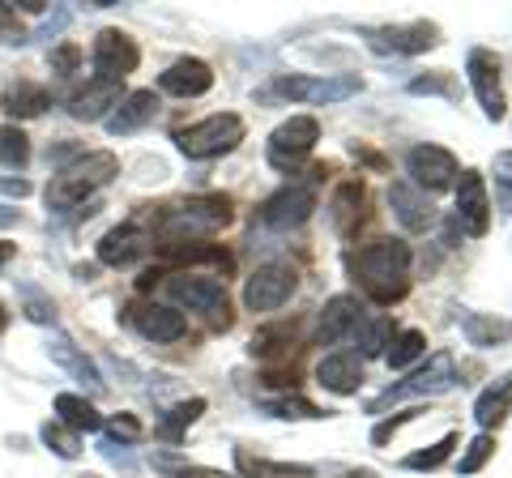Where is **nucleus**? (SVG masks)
<instances>
[{
	"instance_id": "obj_1",
	"label": "nucleus",
	"mask_w": 512,
	"mask_h": 478,
	"mask_svg": "<svg viewBox=\"0 0 512 478\" xmlns=\"http://www.w3.org/2000/svg\"><path fill=\"white\" fill-rule=\"evenodd\" d=\"M346 269L372 304L389 308L410 291V244L406 239H372L350 252Z\"/></svg>"
},
{
	"instance_id": "obj_2",
	"label": "nucleus",
	"mask_w": 512,
	"mask_h": 478,
	"mask_svg": "<svg viewBox=\"0 0 512 478\" xmlns=\"http://www.w3.org/2000/svg\"><path fill=\"white\" fill-rule=\"evenodd\" d=\"M120 171V158L111 150H94V154H82L77 163L60 167L52 175V184H47V210H73V205H82L90 193H99L103 184H111V175Z\"/></svg>"
},
{
	"instance_id": "obj_3",
	"label": "nucleus",
	"mask_w": 512,
	"mask_h": 478,
	"mask_svg": "<svg viewBox=\"0 0 512 478\" xmlns=\"http://www.w3.org/2000/svg\"><path fill=\"white\" fill-rule=\"evenodd\" d=\"M158 278H163L167 299H175L180 308L197 312V316H210V325L218 333H227L235 325L227 286H222L218 278H205V274H158Z\"/></svg>"
},
{
	"instance_id": "obj_4",
	"label": "nucleus",
	"mask_w": 512,
	"mask_h": 478,
	"mask_svg": "<svg viewBox=\"0 0 512 478\" xmlns=\"http://www.w3.org/2000/svg\"><path fill=\"white\" fill-rule=\"evenodd\" d=\"M244 120L235 111H218V116H205L197 124L175 133V146H180L188 158H218V154H231L239 141H244Z\"/></svg>"
},
{
	"instance_id": "obj_5",
	"label": "nucleus",
	"mask_w": 512,
	"mask_h": 478,
	"mask_svg": "<svg viewBox=\"0 0 512 478\" xmlns=\"http://www.w3.org/2000/svg\"><path fill=\"white\" fill-rule=\"evenodd\" d=\"M457 385V363L448 350H436V355L427 359V368H419L410 380H402V385H393L389 393H380L372 406V414H380L384 406H393V402H406V397H436V393H448Z\"/></svg>"
},
{
	"instance_id": "obj_6",
	"label": "nucleus",
	"mask_w": 512,
	"mask_h": 478,
	"mask_svg": "<svg viewBox=\"0 0 512 478\" xmlns=\"http://www.w3.org/2000/svg\"><path fill=\"white\" fill-rule=\"evenodd\" d=\"M295 291H299V269L291 261H265L244 286V308L248 312H278Z\"/></svg>"
},
{
	"instance_id": "obj_7",
	"label": "nucleus",
	"mask_w": 512,
	"mask_h": 478,
	"mask_svg": "<svg viewBox=\"0 0 512 478\" xmlns=\"http://www.w3.org/2000/svg\"><path fill=\"white\" fill-rule=\"evenodd\" d=\"M90 60H94V73H99V82L120 86L124 77L141 65V47H137L133 39H128L124 30L107 26V30H99V39H94Z\"/></svg>"
},
{
	"instance_id": "obj_8",
	"label": "nucleus",
	"mask_w": 512,
	"mask_h": 478,
	"mask_svg": "<svg viewBox=\"0 0 512 478\" xmlns=\"http://www.w3.org/2000/svg\"><path fill=\"white\" fill-rule=\"evenodd\" d=\"M316 141H320V124L312 116H291L286 124H278L274 137H269V163L278 171H295L303 158L312 154Z\"/></svg>"
},
{
	"instance_id": "obj_9",
	"label": "nucleus",
	"mask_w": 512,
	"mask_h": 478,
	"mask_svg": "<svg viewBox=\"0 0 512 478\" xmlns=\"http://www.w3.org/2000/svg\"><path fill=\"white\" fill-rule=\"evenodd\" d=\"M359 77H278L274 94L291 103H342L350 94H359Z\"/></svg>"
},
{
	"instance_id": "obj_10",
	"label": "nucleus",
	"mask_w": 512,
	"mask_h": 478,
	"mask_svg": "<svg viewBox=\"0 0 512 478\" xmlns=\"http://www.w3.org/2000/svg\"><path fill=\"white\" fill-rule=\"evenodd\" d=\"M406 171L414 175V184L423 188V193H444V188L457 184V158L448 154L444 146H414L406 154Z\"/></svg>"
},
{
	"instance_id": "obj_11",
	"label": "nucleus",
	"mask_w": 512,
	"mask_h": 478,
	"mask_svg": "<svg viewBox=\"0 0 512 478\" xmlns=\"http://www.w3.org/2000/svg\"><path fill=\"white\" fill-rule=\"evenodd\" d=\"M312 210H316V188L312 184H286L261 205V222L265 227H278V231H291L299 222H308Z\"/></svg>"
},
{
	"instance_id": "obj_12",
	"label": "nucleus",
	"mask_w": 512,
	"mask_h": 478,
	"mask_svg": "<svg viewBox=\"0 0 512 478\" xmlns=\"http://www.w3.org/2000/svg\"><path fill=\"white\" fill-rule=\"evenodd\" d=\"M466 73H470V86L478 94V103H483L487 120H504V86H500V56L487 52V47H474L470 60H466Z\"/></svg>"
},
{
	"instance_id": "obj_13",
	"label": "nucleus",
	"mask_w": 512,
	"mask_h": 478,
	"mask_svg": "<svg viewBox=\"0 0 512 478\" xmlns=\"http://www.w3.org/2000/svg\"><path fill=\"white\" fill-rule=\"evenodd\" d=\"M376 52H397V56H419L427 47L440 43V26L436 22H406V26H376L367 30Z\"/></svg>"
},
{
	"instance_id": "obj_14",
	"label": "nucleus",
	"mask_w": 512,
	"mask_h": 478,
	"mask_svg": "<svg viewBox=\"0 0 512 478\" xmlns=\"http://www.w3.org/2000/svg\"><path fill=\"white\" fill-rule=\"evenodd\" d=\"M124 321L133 325L141 338H150V342H180L184 333H188L184 312H175L167 304H128L124 308Z\"/></svg>"
},
{
	"instance_id": "obj_15",
	"label": "nucleus",
	"mask_w": 512,
	"mask_h": 478,
	"mask_svg": "<svg viewBox=\"0 0 512 478\" xmlns=\"http://www.w3.org/2000/svg\"><path fill=\"white\" fill-rule=\"evenodd\" d=\"M146 252H154V235L146 231V222H141V218L124 222V227L107 231V235L99 239V261H103V265H116V269L141 261Z\"/></svg>"
},
{
	"instance_id": "obj_16",
	"label": "nucleus",
	"mask_w": 512,
	"mask_h": 478,
	"mask_svg": "<svg viewBox=\"0 0 512 478\" xmlns=\"http://www.w3.org/2000/svg\"><path fill=\"white\" fill-rule=\"evenodd\" d=\"M457 222L474 239H483L491 227V201H487V180L478 171H461L457 180Z\"/></svg>"
},
{
	"instance_id": "obj_17",
	"label": "nucleus",
	"mask_w": 512,
	"mask_h": 478,
	"mask_svg": "<svg viewBox=\"0 0 512 478\" xmlns=\"http://www.w3.org/2000/svg\"><path fill=\"white\" fill-rule=\"evenodd\" d=\"M158 86H163V94H175V99H201L214 86V69L197 56H184L158 77Z\"/></svg>"
},
{
	"instance_id": "obj_18",
	"label": "nucleus",
	"mask_w": 512,
	"mask_h": 478,
	"mask_svg": "<svg viewBox=\"0 0 512 478\" xmlns=\"http://www.w3.org/2000/svg\"><path fill=\"white\" fill-rule=\"evenodd\" d=\"M363 321V308H359V299L355 295H333L325 312H320V325H316V342L320 346H333V342H342L350 338V333L359 329Z\"/></svg>"
},
{
	"instance_id": "obj_19",
	"label": "nucleus",
	"mask_w": 512,
	"mask_h": 478,
	"mask_svg": "<svg viewBox=\"0 0 512 478\" xmlns=\"http://www.w3.org/2000/svg\"><path fill=\"white\" fill-rule=\"evenodd\" d=\"M154 111H158L154 90H133V94H124V99L116 103V111L107 116V133H111V137H128V133L146 129V124L154 120Z\"/></svg>"
},
{
	"instance_id": "obj_20",
	"label": "nucleus",
	"mask_w": 512,
	"mask_h": 478,
	"mask_svg": "<svg viewBox=\"0 0 512 478\" xmlns=\"http://www.w3.org/2000/svg\"><path fill=\"white\" fill-rule=\"evenodd\" d=\"M389 201H393V210H397V218H402L406 231H427L431 222H436V205H431V197L423 193V188L406 184V180H397L389 188Z\"/></svg>"
},
{
	"instance_id": "obj_21",
	"label": "nucleus",
	"mask_w": 512,
	"mask_h": 478,
	"mask_svg": "<svg viewBox=\"0 0 512 478\" xmlns=\"http://www.w3.org/2000/svg\"><path fill=\"white\" fill-rule=\"evenodd\" d=\"M316 380L325 385L329 393H355L363 385V359L355 355V350H338V355H325L316 368Z\"/></svg>"
},
{
	"instance_id": "obj_22",
	"label": "nucleus",
	"mask_w": 512,
	"mask_h": 478,
	"mask_svg": "<svg viewBox=\"0 0 512 478\" xmlns=\"http://www.w3.org/2000/svg\"><path fill=\"white\" fill-rule=\"evenodd\" d=\"M363 205H367V184L363 180H342L338 193L329 201V218L338 235H355L359 222H363Z\"/></svg>"
},
{
	"instance_id": "obj_23",
	"label": "nucleus",
	"mask_w": 512,
	"mask_h": 478,
	"mask_svg": "<svg viewBox=\"0 0 512 478\" xmlns=\"http://www.w3.org/2000/svg\"><path fill=\"white\" fill-rule=\"evenodd\" d=\"M47 107H52V94H47V86H39V82H13L5 94H0V111H5L9 120L43 116Z\"/></svg>"
},
{
	"instance_id": "obj_24",
	"label": "nucleus",
	"mask_w": 512,
	"mask_h": 478,
	"mask_svg": "<svg viewBox=\"0 0 512 478\" xmlns=\"http://www.w3.org/2000/svg\"><path fill=\"white\" fill-rule=\"evenodd\" d=\"M116 103H120V86L94 82L90 90H82V94H73V99H69V116L94 124V120H103V116H107V107H116Z\"/></svg>"
},
{
	"instance_id": "obj_25",
	"label": "nucleus",
	"mask_w": 512,
	"mask_h": 478,
	"mask_svg": "<svg viewBox=\"0 0 512 478\" xmlns=\"http://www.w3.org/2000/svg\"><path fill=\"white\" fill-rule=\"evenodd\" d=\"M295 338H299V325H295V321L265 325V329H256V333H252L248 350H252V355H261V359H291Z\"/></svg>"
},
{
	"instance_id": "obj_26",
	"label": "nucleus",
	"mask_w": 512,
	"mask_h": 478,
	"mask_svg": "<svg viewBox=\"0 0 512 478\" xmlns=\"http://www.w3.org/2000/svg\"><path fill=\"white\" fill-rule=\"evenodd\" d=\"M508 414H512V372L500 380V385H491V389L474 402V419L483 423L487 432H491V427H500Z\"/></svg>"
},
{
	"instance_id": "obj_27",
	"label": "nucleus",
	"mask_w": 512,
	"mask_h": 478,
	"mask_svg": "<svg viewBox=\"0 0 512 478\" xmlns=\"http://www.w3.org/2000/svg\"><path fill=\"white\" fill-rule=\"evenodd\" d=\"M461 333H466L470 346H495L512 338V321H500V316H483V312H466L461 316Z\"/></svg>"
},
{
	"instance_id": "obj_28",
	"label": "nucleus",
	"mask_w": 512,
	"mask_h": 478,
	"mask_svg": "<svg viewBox=\"0 0 512 478\" xmlns=\"http://www.w3.org/2000/svg\"><path fill=\"white\" fill-rule=\"evenodd\" d=\"M56 414H60L64 427H73V432H99L103 427V414L94 410V402H86V397H77V393H60Z\"/></svg>"
},
{
	"instance_id": "obj_29",
	"label": "nucleus",
	"mask_w": 512,
	"mask_h": 478,
	"mask_svg": "<svg viewBox=\"0 0 512 478\" xmlns=\"http://www.w3.org/2000/svg\"><path fill=\"white\" fill-rule=\"evenodd\" d=\"M235 466L244 470V478H316L308 466H286V461H265V457H252L248 449L235 453Z\"/></svg>"
},
{
	"instance_id": "obj_30",
	"label": "nucleus",
	"mask_w": 512,
	"mask_h": 478,
	"mask_svg": "<svg viewBox=\"0 0 512 478\" xmlns=\"http://www.w3.org/2000/svg\"><path fill=\"white\" fill-rule=\"evenodd\" d=\"M52 359L60 363V368H69L77 380H82V385H90V389H103V380H99V372H94V363L82 355V350H77L69 338H52Z\"/></svg>"
},
{
	"instance_id": "obj_31",
	"label": "nucleus",
	"mask_w": 512,
	"mask_h": 478,
	"mask_svg": "<svg viewBox=\"0 0 512 478\" xmlns=\"http://www.w3.org/2000/svg\"><path fill=\"white\" fill-rule=\"evenodd\" d=\"M201 414H205V397H188V402H180V406H171V410H167V419L158 423V436H163L167 444H180L184 432L201 419Z\"/></svg>"
},
{
	"instance_id": "obj_32",
	"label": "nucleus",
	"mask_w": 512,
	"mask_h": 478,
	"mask_svg": "<svg viewBox=\"0 0 512 478\" xmlns=\"http://www.w3.org/2000/svg\"><path fill=\"white\" fill-rule=\"evenodd\" d=\"M427 350V338L419 329H402V333H393V342H389V368L393 372H402V368H410L414 359H419Z\"/></svg>"
},
{
	"instance_id": "obj_33",
	"label": "nucleus",
	"mask_w": 512,
	"mask_h": 478,
	"mask_svg": "<svg viewBox=\"0 0 512 478\" xmlns=\"http://www.w3.org/2000/svg\"><path fill=\"white\" fill-rule=\"evenodd\" d=\"M350 338L359 342L363 355H380V350L393 342V321H389V316H372V321H359V329L350 333Z\"/></svg>"
},
{
	"instance_id": "obj_34",
	"label": "nucleus",
	"mask_w": 512,
	"mask_h": 478,
	"mask_svg": "<svg viewBox=\"0 0 512 478\" xmlns=\"http://www.w3.org/2000/svg\"><path fill=\"white\" fill-rule=\"evenodd\" d=\"M0 163L13 167V171H22L30 163V137L22 129H0Z\"/></svg>"
},
{
	"instance_id": "obj_35",
	"label": "nucleus",
	"mask_w": 512,
	"mask_h": 478,
	"mask_svg": "<svg viewBox=\"0 0 512 478\" xmlns=\"http://www.w3.org/2000/svg\"><path fill=\"white\" fill-rule=\"evenodd\" d=\"M39 436H43V444L56 457H77V453H82V440H77V432H73V427H64L60 419H47Z\"/></svg>"
},
{
	"instance_id": "obj_36",
	"label": "nucleus",
	"mask_w": 512,
	"mask_h": 478,
	"mask_svg": "<svg viewBox=\"0 0 512 478\" xmlns=\"http://www.w3.org/2000/svg\"><path fill=\"white\" fill-rule=\"evenodd\" d=\"M265 414H274V419H320V410L299 393H282L274 402H265Z\"/></svg>"
},
{
	"instance_id": "obj_37",
	"label": "nucleus",
	"mask_w": 512,
	"mask_h": 478,
	"mask_svg": "<svg viewBox=\"0 0 512 478\" xmlns=\"http://www.w3.org/2000/svg\"><path fill=\"white\" fill-rule=\"evenodd\" d=\"M453 449H457V436L448 432L440 444H431V449H423V453H410V457L402 461V466H406V470H440Z\"/></svg>"
},
{
	"instance_id": "obj_38",
	"label": "nucleus",
	"mask_w": 512,
	"mask_h": 478,
	"mask_svg": "<svg viewBox=\"0 0 512 478\" xmlns=\"http://www.w3.org/2000/svg\"><path fill=\"white\" fill-rule=\"evenodd\" d=\"M491 457H495V436L483 432V436H474V440H470V449H466V457H461V466H457V470H461V474H478Z\"/></svg>"
},
{
	"instance_id": "obj_39",
	"label": "nucleus",
	"mask_w": 512,
	"mask_h": 478,
	"mask_svg": "<svg viewBox=\"0 0 512 478\" xmlns=\"http://www.w3.org/2000/svg\"><path fill=\"white\" fill-rule=\"evenodd\" d=\"M495 197H500V210L512 214V154L495 158Z\"/></svg>"
},
{
	"instance_id": "obj_40",
	"label": "nucleus",
	"mask_w": 512,
	"mask_h": 478,
	"mask_svg": "<svg viewBox=\"0 0 512 478\" xmlns=\"http://www.w3.org/2000/svg\"><path fill=\"white\" fill-rule=\"evenodd\" d=\"M107 440L111 444H137L141 440V423L133 414H116V419H107Z\"/></svg>"
},
{
	"instance_id": "obj_41",
	"label": "nucleus",
	"mask_w": 512,
	"mask_h": 478,
	"mask_svg": "<svg viewBox=\"0 0 512 478\" xmlns=\"http://www.w3.org/2000/svg\"><path fill=\"white\" fill-rule=\"evenodd\" d=\"M410 94H444V99H457V86L448 73H431V77H414Z\"/></svg>"
},
{
	"instance_id": "obj_42",
	"label": "nucleus",
	"mask_w": 512,
	"mask_h": 478,
	"mask_svg": "<svg viewBox=\"0 0 512 478\" xmlns=\"http://www.w3.org/2000/svg\"><path fill=\"white\" fill-rule=\"evenodd\" d=\"M0 43H30L26 26H22V18H18V9L13 5H0Z\"/></svg>"
},
{
	"instance_id": "obj_43",
	"label": "nucleus",
	"mask_w": 512,
	"mask_h": 478,
	"mask_svg": "<svg viewBox=\"0 0 512 478\" xmlns=\"http://www.w3.org/2000/svg\"><path fill=\"white\" fill-rule=\"evenodd\" d=\"M26 321L56 325V304H52V299H43L39 291H26Z\"/></svg>"
},
{
	"instance_id": "obj_44",
	"label": "nucleus",
	"mask_w": 512,
	"mask_h": 478,
	"mask_svg": "<svg viewBox=\"0 0 512 478\" xmlns=\"http://www.w3.org/2000/svg\"><path fill=\"white\" fill-rule=\"evenodd\" d=\"M158 470H167L171 478H227L222 470H210V466H180L175 457H158Z\"/></svg>"
},
{
	"instance_id": "obj_45",
	"label": "nucleus",
	"mask_w": 512,
	"mask_h": 478,
	"mask_svg": "<svg viewBox=\"0 0 512 478\" xmlns=\"http://www.w3.org/2000/svg\"><path fill=\"white\" fill-rule=\"evenodd\" d=\"M77 65H82V47H77V43H60L52 52V73L69 77V73H77Z\"/></svg>"
},
{
	"instance_id": "obj_46",
	"label": "nucleus",
	"mask_w": 512,
	"mask_h": 478,
	"mask_svg": "<svg viewBox=\"0 0 512 478\" xmlns=\"http://www.w3.org/2000/svg\"><path fill=\"white\" fill-rule=\"evenodd\" d=\"M410 419H414V410H402V414H397V419H384V423L376 427V432H372V444H389L397 427H402V423H410Z\"/></svg>"
},
{
	"instance_id": "obj_47",
	"label": "nucleus",
	"mask_w": 512,
	"mask_h": 478,
	"mask_svg": "<svg viewBox=\"0 0 512 478\" xmlns=\"http://www.w3.org/2000/svg\"><path fill=\"white\" fill-rule=\"evenodd\" d=\"M13 252H18V244H9V239H0V265L13 261Z\"/></svg>"
},
{
	"instance_id": "obj_48",
	"label": "nucleus",
	"mask_w": 512,
	"mask_h": 478,
	"mask_svg": "<svg viewBox=\"0 0 512 478\" xmlns=\"http://www.w3.org/2000/svg\"><path fill=\"white\" fill-rule=\"evenodd\" d=\"M342 478H376L372 470H350V474H342Z\"/></svg>"
},
{
	"instance_id": "obj_49",
	"label": "nucleus",
	"mask_w": 512,
	"mask_h": 478,
	"mask_svg": "<svg viewBox=\"0 0 512 478\" xmlns=\"http://www.w3.org/2000/svg\"><path fill=\"white\" fill-rule=\"evenodd\" d=\"M9 329V312H5V304H0V333Z\"/></svg>"
},
{
	"instance_id": "obj_50",
	"label": "nucleus",
	"mask_w": 512,
	"mask_h": 478,
	"mask_svg": "<svg viewBox=\"0 0 512 478\" xmlns=\"http://www.w3.org/2000/svg\"><path fill=\"white\" fill-rule=\"evenodd\" d=\"M5 222H13V210H0V227H5Z\"/></svg>"
}]
</instances>
